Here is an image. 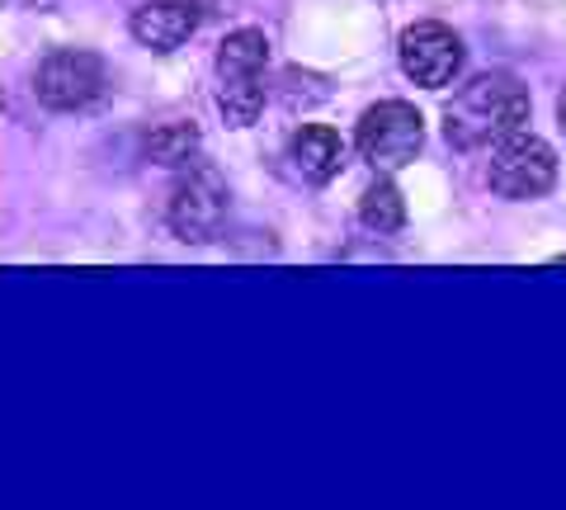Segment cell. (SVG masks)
I'll return each instance as SVG.
<instances>
[{"mask_svg":"<svg viewBox=\"0 0 566 510\" xmlns=\"http://www.w3.org/2000/svg\"><path fill=\"white\" fill-rule=\"evenodd\" d=\"M491 189L501 199H538L557 185V156L553 147L534 133H515L505 137L491 156V170H486Z\"/></svg>","mask_w":566,"mask_h":510,"instance_id":"5b68a950","label":"cell"},{"mask_svg":"<svg viewBox=\"0 0 566 510\" xmlns=\"http://www.w3.org/2000/svg\"><path fill=\"white\" fill-rule=\"evenodd\" d=\"M203 24V10L193 0H147V6L133 10V39L151 52H175L180 43H189Z\"/></svg>","mask_w":566,"mask_h":510,"instance_id":"ba28073f","label":"cell"},{"mask_svg":"<svg viewBox=\"0 0 566 510\" xmlns=\"http://www.w3.org/2000/svg\"><path fill=\"white\" fill-rule=\"evenodd\" d=\"M289 162L307 185H326L331 175H340V166H345V143L326 123H303L289 143Z\"/></svg>","mask_w":566,"mask_h":510,"instance_id":"9c48e42d","label":"cell"},{"mask_svg":"<svg viewBox=\"0 0 566 510\" xmlns=\"http://www.w3.org/2000/svg\"><path fill=\"white\" fill-rule=\"evenodd\" d=\"M420 143H424V118L406 100H382L374 110H364L359 133H354V147L374 170H397L416 162Z\"/></svg>","mask_w":566,"mask_h":510,"instance_id":"277c9868","label":"cell"},{"mask_svg":"<svg viewBox=\"0 0 566 510\" xmlns=\"http://www.w3.org/2000/svg\"><path fill=\"white\" fill-rule=\"evenodd\" d=\"M557 123H562V133H566V91L557 95Z\"/></svg>","mask_w":566,"mask_h":510,"instance_id":"7c38bea8","label":"cell"},{"mask_svg":"<svg viewBox=\"0 0 566 510\" xmlns=\"http://www.w3.org/2000/svg\"><path fill=\"white\" fill-rule=\"evenodd\" d=\"M170 232L180 241H212L227 222V180L218 166L189 162V170L170 189Z\"/></svg>","mask_w":566,"mask_h":510,"instance_id":"3957f363","label":"cell"},{"mask_svg":"<svg viewBox=\"0 0 566 510\" xmlns=\"http://www.w3.org/2000/svg\"><path fill=\"white\" fill-rule=\"evenodd\" d=\"M193 152H199V128L193 123H161L147 137V156L161 166H189Z\"/></svg>","mask_w":566,"mask_h":510,"instance_id":"8fae6325","label":"cell"},{"mask_svg":"<svg viewBox=\"0 0 566 510\" xmlns=\"http://www.w3.org/2000/svg\"><path fill=\"white\" fill-rule=\"evenodd\" d=\"M397 58H401V72L416 85H424V91H444V85H453V76L463 72V39L439 20H420L401 33Z\"/></svg>","mask_w":566,"mask_h":510,"instance_id":"52a82bcc","label":"cell"},{"mask_svg":"<svg viewBox=\"0 0 566 510\" xmlns=\"http://www.w3.org/2000/svg\"><path fill=\"white\" fill-rule=\"evenodd\" d=\"M359 218H364L368 232H378V237L401 232L406 204H401V195H397V185H392V180L368 185V189H364V199H359Z\"/></svg>","mask_w":566,"mask_h":510,"instance_id":"30bf717a","label":"cell"},{"mask_svg":"<svg viewBox=\"0 0 566 510\" xmlns=\"http://www.w3.org/2000/svg\"><path fill=\"white\" fill-rule=\"evenodd\" d=\"M264 72H270V39L260 29L227 33L218 48V110L232 128H251L264 110Z\"/></svg>","mask_w":566,"mask_h":510,"instance_id":"7a4b0ae2","label":"cell"},{"mask_svg":"<svg viewBox=\"0 0 566 510\" xmlns=\"http://www.w3.org/2000/svg\"><path fill=\"white\" fill-rule=\"evenodd\" d=\"M33 95L57 114H76L104 95V62L85 48L48 52L43 66H39V81H33Z\"/></svg>","mask_w":566,"mask_h":510,"instance_id":"8992f818","label":"cell"},{"mask_svg":"<svg viewBox=\"0 0 566 510\" xmlns=\"http://www.w3.org/2000/svg\"><path fill=\"white\" fill-rule=\"evenodd\" d=\"M524 123H528V91H524V81L510 72L472 76L463 91L444 104V137L458 152L501 147L505 137L524 133Z\"/></svg>","mask_w":566,"mask_h":510,"instance_id":"6da1fadb","label":"cell"}]
</instances>
